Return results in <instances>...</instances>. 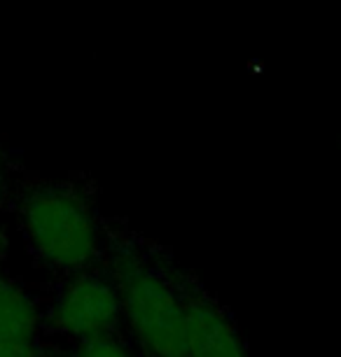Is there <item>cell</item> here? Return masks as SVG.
<instances>
[{"label":"cell","mask_w":341,"mask_h":357,"mask_svg":"<svg viewBox=\"0 0 341 357\" xmlns=\"http://www.w3.org/2000/svg\"><path fill=\"white\" fill-rule=\"evenodd\" d=\"M26 243L45 266L86 271L103 255V229L84 194L68 185H40L19 206Z\"/></svg>","instance_id":"obj_1"},{"label":"cell","mask_w":341,"mask_h":357,"mask_svg":"<svg viewBox=\"0 0 341 357\" xmlns=\"http://www.w3.org/2000/svg\"><path fill=\"white\" fill-rule=\"evenodd\" d=\"M110 275L122 301V322L148 357H187V304L162 268L131 250H117Z\"/></svg>","instance_id":"obj_2"},{"label":"cell","mask_w":341,"mask_h":357,"mask_svg":"<svg viewBox=\"0 0 341 357\" xmlns=\"http://www.w3.org/2000/svg\"><path fill=\"white\" fill-rule=\"evenodd\" d=\"M50 322L56 332L75 341L117 334L122 325V301L115 278L93 268L70 273V280L59 289L52 304Z\"/></svg>","instance_id":"obj_3"},{"label":"cell","mask_w":341,"mask_h":357,"mask_svg":"<svg viewBox=\"0 0 341 357\" xmlns=\"http://www.w3.org/2000/svg\"><path fill=\"white\" fill-rule=\"evenodd\" d=\"M187 357H252L243 336L209 296L185 292Z\"/></svg>","instance_id":"obj_4"},{"label":"cell","mask_w":341,"mask_h":357,"mask_svg":"<svg viewBox=\"0 0 341 357\" xmlns=\"http://www.w3.org/2000/svg\"><path fill=\"white\" fill-rule=\"evenodd\" d=\"M40 308L31 292L0 273V341H31L40 332Z\"/></svg>","instance_id":"obj_5"},{"label":"cell","mask_w":341,"mask_h":357,"mask_svg":"<svg viewBox=\"0 0 341 357\" xmlns=\"http://www.w3.org/2000/svg\"><path fill=\"white\" fill-rule=\"evenodd\" d=\"M73 357H136L131 353V348L117 339L115 334L110 336H98V339L79 341Z\"/></svg>","instance_id":"obj_6"},{"label":"cell","mask_w":341,"mask_h":357,"mask_svg":"<svg viewBox=\"0 0 341 357\" xmlns=\"http://www.w3.org/2000/svg\"><path fill=\"white\" fill-rule=\"evenodd\" d=\"M0 357H47L38 339L31 341H0Z\"/></svg>","instance_id":"obj_7"},{"label":"cell","mask_w":341,"mask_h":357,"mask_svg":"<svg viewBox=\"0 0 341 357\" xmlns=\"http://www.w3.org/2000/svg\"><path fill=\"white\" fill-rule=\"evenodd\" d=\"M3 180H5V164H3V154H0V187H3Z\"/></svg>","instance_id":"obj_8"}]
</instances>
